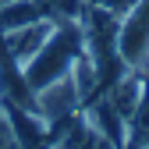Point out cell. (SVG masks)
<instances>
[{
	"mask_svg": "<svg viewBox=\"0 0 149 149\" xmlns=\"http://www.w3.org/2000/svg\"><path fill=\"white\" fill-rule=\"evenodd\" d=\"M82 107V96H78V85H74L71 74H64V78L43 85L39 92H36V114H39L46 124H57L64 117H74Z\"/></svg>",
	"mask_w": 149,
	"mask_h": 149,
	"instance_id": "3957f363",
	"label": "cell"
},
{
	"mask_svg": "<svg viewBox=\"0 0 149 149\" xmlns=\"http://www.w3.org/2000/svg\"><path fill=\"white\" fill-rule=\"evenodd\" d=\"M142 149H149V142H146V146H142Z\"/></svg>",
	"mask_w": 149,
	"mask_h": 149,
	"instance_id": "8992f818",
	"label": "cell"
},
{
	"mask_svg": "<svg viewBox=\"0 0 149 149\" xmlns=\"http://www.w3.org/2000/svg\"><path fill=\"white\" fill-rule=\"evenodd\" d=\"M53 25H57V18H36V22H29V25H18V29L0 32V53L7 57V64L22 68L32 53L50 39Z\"/></svg>",
	"mask_w": 149,
	"mask_h": 149,
	"instance_id": "7a4b0ae2",
	"label": "cell"
},
{
	"mask_svg": "<svg viewBox=\"0 0 149 149\" xmlns=\"http://www.w3.org/2000/svg\"><path fill=\"white\" fill-rule=\"evenodd\" d=\"M4 64H7V57H4V53H0V71H4Z\"/></svg>",
	"mask_w": 149,
	"mask_h": 149,
	"instance_id": "5b68a950",
	"label": "cell"
},
{
	"mask_svg": "<svg viewBox=\"0 0 149 149\" xmlns=\"http://www.w3.org/2000/svg\"><path fill=\"white\" fill-rule=\"evenodd\" d=\"M0 149H22L14 128H11V121H7V114H4V107H0Z\"/></svg>",
	"mask_w": 149,
	"mask_h": 149,
	"instance_id": "277c9868",
	"label": "cell"
},
{
	"mask_svg": "<svg viewBox=\"0 0 149 149\" xmlns=\"http://www.w3.org/2000/svg\"><path fill=\"white\" fill-rule=\"evenodd\" d=\"M82 53H85V36H82L78 18H57L50 39L36 50L22 68H18V71H22V82L32 92H39L43 85H50V82L64 78V74H71L74 61H78Z\"/></svg>",
	"mask_w": 149,
	"mask_h": 149,
	"instance_id": "6da1fadb",
	"label": "cell"
}]
</instances>
